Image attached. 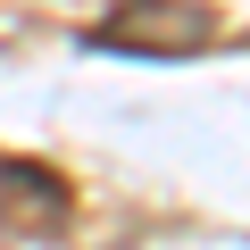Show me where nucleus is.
I'll use <instances>...</instances> for the list:
<instances>
[{
  "mask_svg": "<svg viewBox=\"0 0 250 250\" xmlns=\"http://www.w3.org/2000/svg\"><path fill=\"white\" fill-rule=\"evenodd\" d=\"M217 42H225V25L200 0H125L83 34V50H125V59H200Z\"/></svg>",
  "mask_w": 250,
  "mask_h": 250,
  "instance_id": "nucleus-1",
  "label": "nucleus"
}]
</instances>
